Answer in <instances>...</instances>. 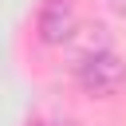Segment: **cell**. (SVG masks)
<instances>
[{
	"label": "cell",
	"mask_w": 126,
	"mask_h": 126,
	"mask_svg": "<svg viewBox=\"0 0 126 126\" xmlns=\"http://www.w3.org/2000/svg\"><path fill=\"white\" fill-rule=\"evenodd\" d=\"M71 75L87 98H114L126 87V63L110 43H87L71 63Z\"/></svg>",
	"instance_id": "cell-1"
},
{
	"label": "cell",
	"mask_w": 126,
	"mask_h": 126,
	"mask_svg": "<svg viewBox=\"0 0 126 126\" xmlns=\"http://www.w3.org/2000/svg\"><path fill=\"white\" fill-rule=\"evenodd\" d=\"M35 32L51 47L75 39V32H79V8H75V0H43L39 16H35Z\"/></svg>",
	"instance_id": "cell-2"
},
{
	"label": "cell",
	"mask_w": 126,
	"mask_h": 126,
	"mask_svg": "<svg viewBox=\"0 0 126 126\" xmlns=\"http://www.w3.org/2000/svg\"><path fill=\"white\" fill-rule=\"evenodd\" d=\"M32 126H71V122H59V118H35Z\"/></svg>",
	"instance_id": "cell-3"
},
{
	"label": "cell",
	"mask_w": 126,
	"mask_h": 126,
	"mask_svg": "<svg viewBox=\"0 0 126 126\" xmlns=\"http://www.w3.org/2000/svg\"><path fill=\"white\" fill-rule=\"evenodd\" d=\"M106 4H110V8L118 12V16H126V0H106Z\"/></svg>",
	"instance_id": "cell-4"
}]
</instances>
